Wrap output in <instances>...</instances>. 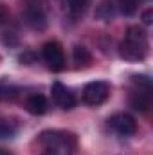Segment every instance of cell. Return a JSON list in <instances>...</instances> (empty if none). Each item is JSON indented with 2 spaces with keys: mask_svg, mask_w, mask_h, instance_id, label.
I'll return each mask as SVG.
<instances>
[{
  "mask_svg": "<svg viewBox=\"0 0 153 155\" xmlns=\"http://www.w3.org/2000/svg\"><path fill=\"white\" fill-rule=\"evenodd\" d=\"M119 54L128 61H142L148 54V35L139 25L126 29L124 40L119 45Z\"/></svg>",
  "mask_w": 153,
  "mask_h": 155,
  "instance_id": "cell-1",
  "label": "cell"
},
{
  "mask_svg": "<svg viewBox=\"0 0 153 155\" xmlns=\"http://www.w3.org/2000/svg\"><path fill=\"white\" fill-rule=\"evenodd\" d=\"M40 143L45 146V150H54L60 155H72L76 150V135L70 132L47 130L40 135Z\"/></svg>",
  "mask_w": 153,
  "mask_h": 155,
  "instance_id": "cell-2",
  "label": "cell"
},
{
  "mask_svg": "<svg viewBox=\"0 0 153 155\" xmlns=\"http://www.w3.org/2000/svg\"><path fill=\"white\" fill-rule=\"evenodd\" d=\"M110 96V85L105 81H92L83 88V101L90 107L103 105Z\"/></svg>",
  "mask_w": 153,
  "mask_h": 155,
  "instance_id": "cell-3",
  "label": "cell"
},
{
  "mask_svg": "<svg viewBox=\"0 0 153 155\" xmlns=\"http://www.w3.org/2000/svg\"><path fill=\"white\" fill-rule=\"evenodd\" d=\"M24 18L33 29H45V13L41 0H24Z\"/></svg>",
  "mask_w": 153,
  "mask_h": 155,
  "instance_id": "cell-4",
  "label": "cell"
},
{
  "mask_svg": "<svg viewBox=\"0 0 153 155\" xmlns=\"http://www.w3.org/2000/svg\"><path fill=\"white\" fill-rule=\"evenodd\" d=\"M41 54H43V60L49 65V69H52L56 72L65 69V54L58 41H47L41 49Z\"/></svg>",
  "mask_w": 153,
  "mask_h": 155,
  "instance_id": "cell-5",
  "label": "cell"
},
{
  "mask_svg": "<svg viewBox=\"0 0 153 155\" xmlns=\"http://www.w3.org/2000/svg\"><path fill=\"white\" fill-rule=\"evenodd\" d=\"M52 101H54L60 108H63V110H70V108L76 107V97H74V94H72L63 83H54V85H52Z\"/></svg>",
  "mask_w": 153,
  "mask_h": 155,
  "instance_id": "cell-6",
  "label": "cell"
},
{
  "mask_svg": "<svg viewBox=\"0 0 153 155\" xmlns=\"http://www.w3.org/2000/svg\"><path fill=\"white\" fill-rule=\"evenodd\" d=\"M110 126L112 130L117 132L119 135H133L137 132V123L135 119L128 114H115L110 119Z\"/></svg>",
  "mask_w": 153,
  "mask_h": 155,
  "instance_id": "cell-7",
  "label": "cell"
},
{
  "mask_svg": "<svg viewBox=\"0 0 153 155\" xmlns=\"http://www.w3.org/2000/svg\"><path fill=\"white\" fill-rule=\"evenodd\" d=\"M25 108H27V112L33 114V116H43V114L47 112L49 105H47V99H45L41 94H33V96H29V97L25 99Z\"/></svg>",
  "mask_w": 153,
  "mask_h": 155,
  "instance_id": "cell-8",
  "label": "cell"
},
{
  "mask_svg": "<svg viewBox=\"0 0 153 155\" xmlns=\"http://www.w3.org/2000/svg\"><path fill=\"white\" fill-rule=\"evenodd\" d=\"M130 105H132L135 110H139V112H146V110L150 108V105H151L150 90H146V88L135 90V92L130 96Z\"/></svg>",
  "mask_w": 153,
  "mask_h": 155,
  "instance_id": "cell-9",
  "label": "cell"
},
{
  "mask_svg": "<svg viewBox=\"0 0 153 155\" xmlns=\"http://www.w3.org/2000/svg\"><path fill=\"white\" fill-rule=\"evenodd\" d=\"M115 4L112 0H103L99 5H97V11H96V15H97V18H101L103 22H110L112 18L115 16Z\"/></svg>",
  "mask_w": 153,
  "mask_h": 155,
  "instance_id": "cell-10",
  "label": "cell"
},
{
  "mask_svg": "<svg viewBox=\"0 0 153 155\" xmlns=\"http://www.w3.org/2000/svg\"><path fill=\"white\" fill-rule=\"evenodd\" d=\"M65 4H67L70 15H72L74 18H79V16H83L85 11L88 9L90 0H65Z\"/></svg>",
  "mask_w": 153,
  "mask_h": 155,
  "instance_id": "cell-11",
  "label": "cell"
},
{
  "mask_svg": "<svg viewBox=\"0 0 153 155\" xmlns=\"http://www.w3.org/2000/svg\"><path fill=\"white\" fill-rule=\"evenodd\" d=\"M115 7L122 15H133L137 11V0H115Z\"/></svg>",
  "mask_w": 153,
  "mask_h": 155,
  "instance_id": "cell-12",
  "label": "cell"
},
{
  "mask_svg": "<svg viewBox=\"0 0 153 155\" xmlns=\"http://www.w3.org/2000/svg\"><path fill=\"white\" fill-rule=\"evenodd\" d=\"M74 61H76L77 65H85V63H90V60H92V56H90V52L85 49V47H81V45H76L74 47Z\"/></svg>",
  "mask_w": 153,
  "mask_h": 155,
  "instance_id": "cell-13",
  "label": "cell"
},
{
  "mask_svg": "<svg viewBox=\"0 0 153 155\" xmlns=\"http://www.w3.org/2000/svg\"><path fill=\"white\" fill-rule=\"evenodd\" d=\"M15 135V126L4 119H0V139H9Z\"/></svg>",
  "mask_w": 153,
  "mask_h": 155,
  "instance_id": "cell-14",
  "label": "cell"
},
{
  "mask_svg": "<svg viewBox=\"0 0 153 155\" xmlns=\"http://www.w3.org/2000/svg\"><path fill=\"white\" fill-rule=\"evenodd\" d=\"M13 94H15V92H13V88L0 85V99H7V97H11Z\"/></svg>",
  "mask_w": 153,
  "mask_h": 155,
  "instance_id": "cell-15",
  "label": "cell"
},
{
  "mask_svg": "<svg viewBox=\"0 0 153 155\" xmlns=\"http://www.w3.org/2000/svg\"><path fill=\"white\" fill-rule=\"evenodd\" d=\"M142 20H144V24H146V25H150V24H151V20H153V11H151V9H148V11H144V13H142Z\"/></svg>",
  "mask_w": 153,
  "mask_h": 155,
  "instance_id": "cell-16",
  "label": "cell"
},
{
  "mask_svg": "<svg viewBox=\"0 0 153 155\" xmlns=\"http://www.w3.org/2000/svg\"><path fill=\"white\" fill-rule=\"evenodd\" d=\"M41 155H60V153H56L54 150H45V152H43Z\"/></svg>",
  "mask_w": 153,
  "mask_h": 155,
  "instance_id": "cell-17",
  "label": "cell"
},
{
  "mask_svg": "<svg viewBox=\"0 0 153 155\" xmlns=\"http://www.w3.org/2000/svg\"><path fill=\"white\" fill-rule=\"evenodd\" d=\"M0 155H13V153L7 152V150H4V148H0Z\"/></svg>",
  "mask_w": 153,
  "mask_h": 155,
  "instance_id": "cell-18",
  "label": "cell"
},
{
  "mask_svg": "<svg viewBox=\"0 0 153 155\" xmlns=\"http://www.w3.org/2000/svg\"><path fill=\"white\" fill-rule=\"evenodd\" d=\"M2 18H4V9L0 7V22H2Z\"/></svg>",
  "mask_w": 153,
  "mask_h": 155,
  "instance_id": "cell-19",
  "label": "cell"
}]
</instances>
